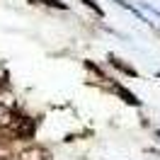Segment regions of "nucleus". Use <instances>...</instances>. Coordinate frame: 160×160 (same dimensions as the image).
<instances>
[{
  "label": "nucleus",
  "instance_id": "1",
  "mask_svg": "<svg viewBox=\"0 0 160 160\" xmlns=\"http://www.w3.org/2000/svg\"><path fill=\"white\" fill-rule=\"evenodd\" d=\"M114 92H117V95H119V97L126 102V104H131V107H141V100H138V97H136V95H133L131 90H126L124 85L114 82Z\"/></svg>",
  "mask_w": 160,
  "mask_h": 160
},
{
  "label": "nucleus",
  "instance_id": "2",
  "mask_svg": "<svg viewBox=\"0 0 160 160\" xmlns=\"http://www.w3.org/2000/svg\"><path fill=\"white\" fill-rule=\"evenodd\" d=\"M109 63L114 66L117 70H121V73H126V75H131V78H138V70L136 68H131L129 63H124V61H119L117 56H109Z\"/></svg>",
  "mask_w": 160,
  "mask_h": 160
},
{
  "label": "nucleus",
  "instance_id": "3",
  "mask_svg": "<svg viewBox=\"0 0 160 160\" xmlns=\"http://www.w3.org/2000/svg\"><path fill=\"white\" fill-rule=\"evenodd\" d=\"M32 5H49V8H56V10H68L66 2H58V0H29Z\"/></svg>",
  "mask_w": 160,
  "mask_h": 160
},
{
  "label": "nucleus",
  "instance_id": "4",
  "mask_svg": "<svg viewBox=\"0 0 160 160\" xmlns=\"http://www.w3.org/2000/svg\"><path fill=\"white\" fill-rule=\"evenodd\" d=\"M80 2H82V5H88V8H90V10L95 12V15H100V17H104V10H102V5H97L95 0H80Z\"/></svg>",
  "mask_w": 160,
  "mask_h": 160
},
{
  "label": "nucleus",
  "instance_id": "5",
  "mask_svg": "<svg viewBox=\"0 0 160 160\" xmlns=\"http://www.w3.org/2000/svg\"><path fill=\"white\" fill-rule=\"evenodd\" d=\"M85 68H88V70H92V73H95V75H97V78H102V80H107V75H104V70H102L100 66H95V63H92V61H85Z\"/></svg>",
  "mask_w": 160,
  "mask_h": 160
},
{
  "label": "nucleus",
  "instance_id": "6",
  "mask_svg": "<svg viewBox=\"0 0 160 160\" xmlns=\"http://www.w3.org/2000/svg\"><path fill=\"white\" fill-rule=\"evenodd\" d=\"M158 138H160V129H158Z\"/></svg>",
  "mask_w": 160,
  "mask_h": 160
},
{
  "label": "nucleus",
  "instance_id": "7",
  "mask_svg": "<svg viewBox=\"0 0 160 160\" xmlns=\"http://www.w3.org/2000/svg\"><path fill=\"white\" fill-rule=\"evenodd\" d=\"M158 78H160V70H158Z\"/></svg>",
  "mask_w": 160,
  "mask_h": 160
}]
</instances>
